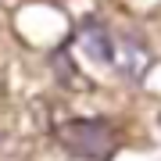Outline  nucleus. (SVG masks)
I'll return each mask as SVG.
<instances>
[{
  "mask_svg": "<svg viewBox=\"0 0 161 161\" xmlns=\"http://www.w3.org/2000/svg\"><path fill=\"white\" fill-rule=\"evenodd\" d=\"M58 143L82 161H111L118 154V129L108 118H68L58 125Z\"/></svg>",
  "mask_w": 161,
  "mask_h": 161,
  "instance_id": "f257e3e1",
  "label": "nucleus"
},
{
  "mask_svg": "<svg viewBox=\"0 0 161 161\" xmlns=\"http://www.w3.org/2000/svg\"><path fill=\"white\" fill-rule=\"evenodd\" d=\"M111 64L118 68L122 79H129V82H143L147 72H150V50H147L143 40H136V36H122V40H115Z\"/></svg>",
  "mask_w": 161,
  "mask_h": 161,
  "instance_id": "f03ea898",
  "label": "nucleus"
},
{
  "mask_svg": "<svg viewBox=\"0 0 161 161\" xmlns=\"http://www.w3.org/2000/svg\"><path fill=\"white\" fill-rule=\"evenodd\" d=\"M75 43H79V50L86 54L93 64H111L115 40H111V32L104 29L97 18H86V22L79 25V32H75Z\"/></svg>",
  "mask_w": 161,
  "mask_h": 161,
  "instance_id": "7ed1b4c3",
  "label": "nucleus"
},
{
  "mask_svg": "<svg viewBox=\"0 0 161 161\" xmlns=\"http://www.w3.org/2000/svg\"><path fill=\"white\" fill-rule=\"evenodd\" d=\"M50 68L58 72V82L68 86V90H86V86H90V82L82 79V72L75 68V61H72V54H68V43L58 47V50L50 54Z\"/></svg>",
  "mask_w": 161,
  "mask_h": 161,
  "instance_id": "20e7f679",
  "label": "nucleus"
}]
</instances>
